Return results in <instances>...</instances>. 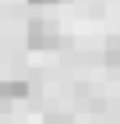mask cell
I'll use <instances>...</instances> for the list:
<instances>
[{"instance_id":"cell-4","label":"cell","mask_w":120,"mask_h":124,"mask_svg":"<svg viewBox=\"0 0 120 124\" xmlns=\"http://www.w3.org/2000/svg\"><path fill=\"white\" fill-rule=\"evenodd\" d=\"M46 124H71V117H67V114H49Z\"/></svg>"},{"instance_id":"cell-5","label":"cell","mask_w":120,"mask_h":124,"mask_svg":"<svg viewBox=\"0 0 120 124\" xmlns=\"http://www.w3.org/2000/svg\"><path fill=\"white\" fill-rule=\"evenodd\" d=\"M32 7H53V4H60V0H28Z\"/></svg>"},{"instance_id":"cell-2","label":"cell","mask_w":120,"mask_h":124,"mask_svg":"<svg viewBox=\"0 0 120 124\" xmlns=\"http://www.w3.org/2000/svg\"><path fill=\"white\" fill-rule=\"evenodd\" d=\"M32 96V85H28L25 78H0V99L4 103H18V99H28Z\"/></svg>"},{"instance_id":"cell-6","label":"cell","mask_w":120,"mask_h":124,"mask_svg":"<svg viewBox=\"0 0 120 124\" xmlns=\"http://www.w3.org/2000/svg\"><path fill=\"white\" fill-rule=\"evenodd\" d=\"M0 110H7V103H4V99H0Z\"/></svg>"},{"instance_id":"cell-3","label":"cell","mask_w":120,"mask_h":124,"mask_svg":"<svg viewBox=\"0 0 120 124\" xmlns=\"http://www.w3.org/2000/svg\"><path fill=\"white\" fill-rule=\"evenodd\" d=\"M102 57H106V64H110V67H117V71H120V36H113L110 43H106V53H102Z\"/></svg>"},{"instance_id":"cell-1","label":"cell","mask_w":120,"mask_h":124,"mask_svg":"<svg viewBox=\"0 0 120 124\" xmlns=\"http://www.w3.org/2000/svg\"><path fill=\"white\" fill-rule=\"evenodd\" d=\"M25 46L32 50V53H53V50L64 46V36H60V29H56L53 21L32 18L28 29H25Z\"/></svg>"}]
</instances>
